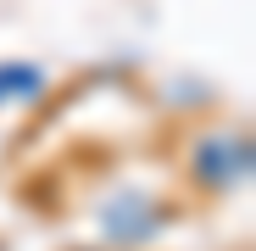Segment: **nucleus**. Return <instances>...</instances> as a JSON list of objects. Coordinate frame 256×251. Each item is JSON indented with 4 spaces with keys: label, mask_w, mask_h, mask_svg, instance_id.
<instances>
[{
    "label": "nucleus",
    "mask_w": 256,
    "mask_h": 251,
    "mask_svg": "<svg viewBox=\"0 0 256 251\" xmlns=\"http://www.w3.org/2000/svg\"><path fill=\"white\" fill-rule=\"evenodd\" d=\"M100 229L117 245H140V240H150L162 229V212H156V201H145L140 190H122V195H112L100 206Z\"/></svg>",
    "instance_id": "nucleus-1"
},
{
    "label": "nucleus",
    "mask_w": 256,
    "mask_h": 251,
    "mask_svg": "<svg viewBox=\"0 0 256 251\" xmlns=\"http://www.w3.org/2000/svg\"><path fill=\"white\" fill-rule=\"evenodd\" d=\"M195 173L206 184H234L250 173V134H218L195 151Z\"/></svg>",
    "instance_id": "nucleus-2"
},
{
    "label": "nucleus",
    "mask_w": 256,
    "mask_h": 251,
    "mask_svg": "<svg viewBox=\"0 0 256 251\" xmlns=\"http://www.w3.org/2000/svg\"><path fill=\"white\" fill-rule=\"evenodd\" d=\"M45 90V73L17 62V67H0V101H22V95H39Z\"/></svg>",
    "instance_id": "nucleus-3"
}]
</instances>
